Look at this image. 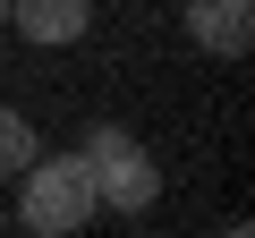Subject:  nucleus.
I'll return each instance as SVG.
<instances>
[{"label": "nucleus", "mask_w": 255, "mask_h": 238, "mask_svg": "<svg viewBox=\"0 0 255 238\" xmlns=\"http://www.w3.org/2000/svg\"><path fill=\"white\" fill-rule=\"evenodd\" d=\"M77 153H85V170H94V213H128V221L153 213V196H162V162L128 136V128H111V119H102V128H85Z\"/></svg>", "instance_id": "obj_2"}, {"label": "nucleus", "mask_w": 255, "mask_h": 238, "mask_svg": "<svg viewBox=\"0 0 255 238\" xmlns=\"http://www.w3.org/2000/svg\"><path fill=\"white\" fill-rule=\"evenodd\" d=\"M187 34L213 60H247L255 43V0H187Z\"/></svg>", "instance_id": "obj_3"}, {"label": "nucleus", "mask_w": 255, "mask_h": 238, "mask_svg": "<svg viewBox=\"0 0 255 238\" xmlns=\"http://www.w3.org/2000/svg\"><path fill=\"white\" fill-rule=\"evenodd\" d=\"M17 221L43 230V238L85 230L94 221V170H85V153H34L17 170Z\"/></svg>", "instance_id": "obj_1"}, {"label": "nucleus", "mask_w": 255, "mask_h": 238, "mask_svg": "<svg viewBox=\"0 0 255 238\" xmlns=\"http://www.w3.org/2000/svg\"><path fill=\"white\" fill-rule=\"evenodd\" d=\"M9 26L26 43H43V51H68L94 26V0H9Z\"/></svg>", "instance_id": "obj_4"}, {"label": "nucleus", "mask_w": 255, "mask_h": 238, "mask_svg": "<svg viewBox=\"0 0 255 238\" xmlns=\"http://www.w3.org/2000/svg\"><path fill=\"white\" fill-rule=\"evenodd\" d=\"M43 153V136H34V119L17 111V102H0V179H17L26 162Z\"/></svg>", "instance_id": "obj_5"}]
</instances>
